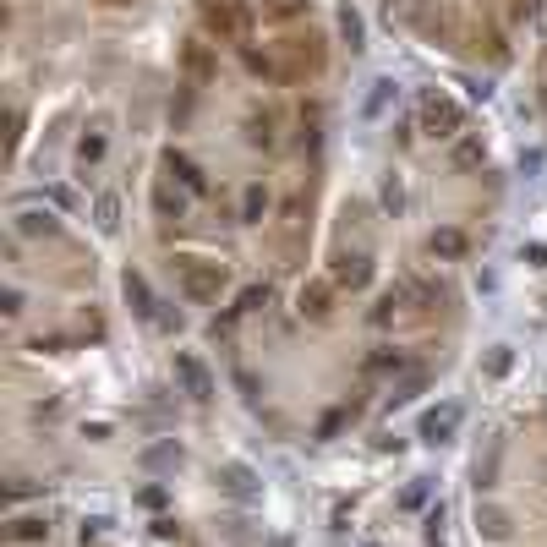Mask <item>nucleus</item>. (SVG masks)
I'll use <instances>...</instances> for the list:
<instances>
[{
	"label": "nucleus",
	"mask_w": 547,
	"mask_h": 547,
	"mask_svg": "<svg viewBox=\"0 0 547 547\" xmlns=\"http://www.w3.org/2000/svg\"><path fill=\"white\" fill-rule=\"evenodd\" d=\"M181 274V296L186 301H219V290H225V263H203V258H181L176 263Z\"/></svg>",
	"instance_id": "1"
},
{
	"label": "nucleus",
	"mask_w": 547,
	"mask_h": 547,
	"mask_svg": "<svg viewBox=\"0 0 547 547\" xmlns=\"http://www.w3.org/2000/svg\"><path fill=\"white\" fill-rule=\"evenodd\" d=\"M465 115L460 104L449 99V93H422V132L433 137V143H449V137H460Z\"/></svg>",
	"instance_id": "2"
},
{
	"label": "nucleus",
	"mask_w": 547,
	"mask_h": 547,
	"mask_svg": "<svg viewBox=\"0 0 547 547\" xmlns=\"http://www.w3.org/2000/svg\"><path fill=\"white\" fill-rule=\"evenodd\" d=\"M247 0H208L203 6V22H208V33H219V39H241L247 33Z\"/></svg>",
	"instance_id": "3"
},
{
	"label": "nucleus",
	"mask_w": 547,
	"mask_h": 547,
	"mask_svg": "<svg viewBox=\"0 0 547 547\" xmlns=\"http://www.w3.org/2000/svg\"><path fill=\"white\" fill-rule=\"evenodd\" d=\"M181 72H186V83H214V72H219V61H214V44L208 39H186L181 44Z\"/></svg>",
	"instance_id": "4"
},
{
	"label": "nucleus",
	"mask_w": 547,
	"mask_h": 547,
	"mask_svg": "<svg viewBox=\"0 0 547 547\" xmlns=\"http://www.w3.org/2000/svg\"><path fill=\"white\" fill-rule=\"evenodd\" d=\"M176 378H181V389L192 394V400H208V394H214V378H208V367L197 362V356H176Z\"/></svg>",
	"instance_id": "5"
},
{
	"label": "nucleus",
	"mask_w": 547,
	"mask_h": 547,
	"mask_svg": "<svg viewBox=\"0 0 547 547\" xmlns=\"http://www.w3.org/2000/svg\"><path fill=\"white\" fill-rule=\"evenodd\" d=\"M126 301H132L137 318L159 329V318H165V312H159V301H154V290H148V279H143V274H126Z\"/></svg>",
	"instance_id": "6"
},
{
	"label": "nucleus",
	"mask_w": 547,
	"mask_h": 547,
	"mask_svg": "<svg viewBox=\"0 0 547 547\" xmlns=\"http://www.w3.org/2000/svg\"><path fill=\"white\" fill-rule=\"evenodd\" d=\"M455 427H460V405H438V411L422 416V438H427V444H449Z\"/></svg>",
	"instance_id": "7"
},
{
	"label": "nucleus",
	"mask_w": 547,
	"mask_h": 547,
	"mask_svg": "<svg viewBox=\"0 0 547 547\" xmlns=\"http://www.w3.org/2000/svg\"><path fill=\"white\" fill-rule=\"evenodd\" d=\"M329 312H334V285L329 279L301 285V318H329Z\"/></svg>",
	"instance_id": "8"
},
{
	"label": "nucleus",
	"mask_w": 547,
	"mask_h": 547,
	"mask_svg": "<svg viewBox=\"0 0 547 547\" xmlns=\"http://www.w3.org/2000/svg\"><path fill=\"white\" fill-rule=\"evenodd\" d=\"M372 279V263L362 258V252H345L340 263H334V285H345V290H362Z\"/></svg>",
	"instance_id": "9"
},
{
	"label": "nucleus",
	"mask_w": 547,
	"mask_h": 547,
	"mask_svg": "<svg viewBox=\"0 0 547 547\" xmlns=\"http://www.w3.org/2000/svg\"><path fill=\"white\" fill-rule=\"evenodd\" d=\"M247 143L252 148H274L279 143V115L274 110H252L247 115Z\"/></svg>",
	"instance_id": "10"
},
{
	"label": "nucleus",
	"mask_w": 547,
	"mask_h": 547,
	"mask_svg": "<svg viewBox=\"0 0 547 547\" xmlns=\"http://www.w3.org/2000/svg\"><path fill=\"white\" fill-rule=\"evenodd\" d=\"M165 170H170V176H181V186H186V192H208V176H203V170H197L186 154H176V148L165 154Z\"/></svg>",
	"instance_id": "11"
},
{
	"label": "nucleus",
	"mask_w": 547,
	"mask_h": 547,
	"mask_svg": "<svg viewBox=\"0 0 547 547\" xmlns=\"http://www.w3.org/2000/svg\"><path fill=\"white\" fill-rule=\"evenodd\" d=\"M93 225H99L104 236H115V230H121V197H115V192L93 197Z\"/></svg>",
	"instance_id": "12"
},
{
	"label": "nucleus",
	"mask_w": 547,
	"mask_h": 547,
	"mask_svg": "<svg viewBox=\"0 0 547 547\" xmlns=\"http://www.w3.org/2000/svg\"><path fill=\"white\" fill-rule=\"evenodd\" d=\"M17 236H55V214H39V208H22V214H17Z\"/></svg>",
	"instance_id": "13"
},
{
	"label": "nucleus",
	"mask_w": 547,
	"mask_h": 547,
	"mask_svg": "<svg viewBox=\"0 0 547 547\" xmlns=\"http://www.w3.org/2000/svg\"><path fill=\"white\" fill-rule=\"evenodd\" d=\"M263 214H269V192H263V186H247V197H241V219L258 225Z\"/></svg>",
	"instance_id": "14"
},
{
	"label": "nucleus",
	"mask_w": 547,
	"mask_h": 547,
	"mask_svg": "<svg viewBox=\"0 0 547 547\" xmlns=\"http://www.w3.org/2000/svg\"><path fill=\"white\" fill-rule=\"evenodd\" d=\"M50 537V526H44L39 515H28V520H11V542H44Z\"/></svg>",
	"instance_id": "15"
},
{
	"label": "nucleus",
	"mask_w": 547,
	"mask_h": 547,
	"mask_svg": "<svg viewBox=\"0 0 547 547\" xmlns=\"http://www.w3.org/2000/svg\"><path fill=\"white\" fill-rule=\"evenodd\" d=\"M340 39L351 44V55L362 50V39H367V33H362V17H356V6H345V11H340Z\"/></svg>",
	"instance_id": "16"
},
{
	"label": "nucleus",
	"mask_w": 547,
	"mask_h": 547,
	"mask_svg": "<svg viewBox=\"0 0 547 547\" xmlns=\"http://www.w3.org/2000/svg\"><path fill=\"white\" fill-rule=\"evenodd\" d=\"M460 252H465L460 230H438V236H433V258H460Z\"/></svg>",
	"instance_id": "17"
},
{
	"label": "nucleus",
	"mask_w": 547,
	"mask_h": 547,
	"mask_svg": "<svg viewBox=\"0 0 547 547\" xmlns=\"http://www.w3.org/2000/svg\"><path fill=\"white\" fill-rule=\"evenodd\" d=\"M225 487L236 498H252V471H247V465H225Z\"/></svg>",
	"instance_id": "18"
},
{
	"label": "nucleus",
	"mask_w": 547,
	"mask_h": 547,
	"mask_svg": "<svg viewBox=\"0 0 547 547\" xmlns=\"http://www.w3.org/2000/svg\"><path fill=\"white\" fill-rule=\"evenodd\" d=\"M77 159H83V165H99L104 159V132H88L83 143H77Z\"/></svg>",
	"instance_id": "19"
},
{
	"label": "nucleus",
	"mask_w": 547,
	"mask_h": 547,
	"mask_svg": "<svg viewBox=\"0 0 547 547\" xmlns=\"http://www.w3.org/2000/svg\"><path fill=\"white\" fill-rule=\"evenodd\" d=\"M394 99V83L389 77H378V83H372V99H367V115H383V104Z\"/></svg>",
	"instance_id": "20"
},
{
	"label": "nucleus",
	"mask_w": 547,
	"mask_h": 547,
	"mask_svg": "<svg viewBox=\"0 0 547 547\" xmlns=\"http://www.w3.org/2000/svg\"><path fill=\"white\" fill-rule=\"evenodd\" d=\"M455 165H460V170H471V165H482V143H476V137H465V143L455 148Z\"/></svg>",
	"instance_id": "21"
},
{
	"label": "nucleus",
	"mask_w": 547,
	"mask_h": 547,
	"mask_svg": "<svg viewBox=\"0 0 547 547\" xmlns=\"http://www.w3.org/2000/svg\"><path fill=\"white\" fill-rule=\"evenodd\" d=\"M154 203H159V214H165V219H181V192L159 186V192H154Z\"/></svg>",
	"instance_id": "22"
},
{
	"label": "nucleus",
	"mask_w": 547,
	"mask_h": 547,
	"mask_svg": "<svg viewBox=\"0 0 547 547\" xmlns=\"http://www.w3.org/2000/svg\"><path fill=\"white\" fill-rule=\"evenodd\" d=\"M537 11H542V0H509V17H515V22L537 17Z\"/></svg>",
	"instance_id": "23"
},
{
	"label": "nucleus",
	"mask_w": 547,
	"mask_h": 547,
	"mask_svg": "<svg viewBox=\"0 0 547 547\" xmlns=\"http://www.w3.org/2000/svg\"><path fill=\"white\" fill-rule=\"evenodd\" d=\"M307 0H269V17H296Z\"/></svg>",
	"instance_id": "24"
},
{
	"label": "nucleus",
	"mask_w": 547,
	"mask_h": 547,
	"mask_svg": "<svg viewBox=\"0 0 547 547\" xmlns=\"http://www.w3.org/2000/svg\"><path fill=\"white\" fill-rule=\"evenodd\" d=\"M263 301H269V285H252L247 296H241V312H252V307H263Z\"/></svg>",
	"instance_id": "25"
},
{
	"label": "nucleus",
	"mask_w": 547,
	"mask_h": 547,
	"mask_svg": "<svg viewBox=\"0 0 547 547\" xmlns=\"http://www.w3.org/2000/svg\"><path fill=\"white\" fill-rule=\"evenodd\" d=\"M537 88H542V110H547V44H542V55H537Z\"/></svg>",
	"instance_id": "26"
},
{
	"label": "nucleus",
	"mask_w": 547,
	"mask_h": 547,
	"mask_svg": "<svg viewBox=\"0 0 547 547\" xmlns=\"http://www.w3.org/2000/svg\"><path fill=\"white\" fill-rule=\"evenodd\" d=\"M383 203H389V208H400V203H405V192H400V181H383Z\"/></svg>",
	"instance_id": "27"
},
{
	"label": "nucleus",
	"mask_w": 547,
	"mask_h": 547,
	"mask_svg": "<svg viewBox=\"0 0 547 547\" xmlns=\"http://www.w3.org/2000/svg\"><path fill=\"white\" fill-rule=\"evenodd\" d=\"M99 6H132V0H99Z\"/></svg>",
	"instance_id": "28"
}]
</instances>
